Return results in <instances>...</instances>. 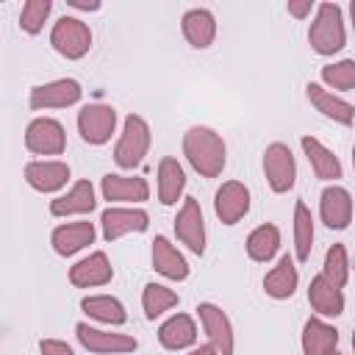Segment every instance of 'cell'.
Segmentation results:
<instances>
[{"label": "cell", "instance_id": "6da1fadb", "mask_svg": "<svg viewBox=\"0 0 355 355\" xmlns=\"http://www.w3.org/2000/svg\"><path fill=\"white\" fill-rule=\"evenodd\" d=\"M183 153L202 178H216L225 166V141L216 130L194 125L183 133Z\"/></svg>", "mask_w": 355, "mask_h": 355}, {"label": "cell", "instance_id": "7a4b0ae2", "mask_svg": "<svg viewBox=\"0 0 355 355\" xmlns=\"http://www.w3.org/2000/svg\"><path fill=\"white\" fill-rule=\"evenodd\" d=\"M308 42L319 55H333L344 47V22H341V8L336 3L319 6L316 19L308 31Z\"/></svg>", "mask_w": 355, "mask_h": 355}, {"label": "cell", "instance_id": "3957f363", "mask_svg": "<svg viewBox=\"0 0 355 355\" xmlns=\"http://www.w3.org/2000/svg\"><path fill=\"white\" fill-rule=\"evenodd\" d=\"M147 150H150V125L139 114H130L125 119V130H122V139L114 150V158L122 169H133L141 164Z\"/></svg>", "mask_w": 355, "mask_h": 355}, {"label": "cell", "instance_id": "277c9868", "mask_svg": "<svg viewBox=\"0 0 355 355\" xmlns=\"http://www.w3.org/2000/svg\"><path fill=\"white\" fill-rule=\"evenodd\" d=\"M50 44L64 58H83L89 53V47H92V33L86 28V22H80L78 17H61L53 25Z\"/></svg>", "mask_w": 355, "mask_h": 355}, {"label": "cell", "instance_id": "5b68a950", "mask_svg": "<svg viewBox=\"0 0 355 355\" xmlns=\"http://www.w3.org/2000/svg\"><path fill=\"white\" fill-rule=\"evenodd\" d=\"M263 172H266V180L272 186V191L283 194L294 186V178H297V164H294V155L291 150L283 144V141H275L266 147L263 153Z\"/></svg>", "mask_w": 355, "mask_h": 355}, {"label": "cell", "instance_id": "8992f818", "mask_svg": "<svg viewBox=\"0 0 355 355\" xmlns=\"http://www.w3.org/2000/svg\"><path fill=\"white\" fill-rule=\"evenodd\" d=\"M114 125H116V111H114L111 105H103V103L83 105L80 114H78L80 139L89 141V144H103V141H108L111 133H114Z\"/></svg>", "mask_w": 355, "mask_h": 355}, {"label": "cell", "instance_id": "52a82bcc", "mask_svg": "<svg viewBox=\"0 0 355 355\" xmlns=\"http://www.w3.org/2000/svg\"><path fill=\"white\" fill-rule=\"evenodd\" d=\"M25 147L36 155H58L67 147L64 128L55 119H47V116L33 119L25 130Z\"/></svg>", "mask_w": 355, "mask_h": 355}, {"label": "cell", "instance_id": "ba28073f", "mask_svg": "<svg viewBox=\"0 0 355 355\" xmlns=\"http://www.w3.org/2000/svg\"><path fill=\"white\" fill-rule=\"evenodd\" d=\"M175 233L194 255H202V250H205V225H202L200 202L194 197L183 200V208L178 211V219H175Z\"/></svg>", "mask_w": 355, "mask_h": 355}, {"label": "cell", "instance_id": "9c48e42d", "mask_svg": "<svg viewBox=\"0 0 355 355\" xmlns=\"http://www.w3.org/2000/svg\"><path fill=\"white\" fill-rule=\"evenodd\" d=\"M80 100V83L72 78H61L44 86L31 89V108L42 111V108H67L72 103Z\"/></svg>", "mask_w": 355, "mask_h": 355}, {"label": "cell", "instance_id": "30bf717a", "mask_svg": "<svg viewBox=\"0 0 355 355\" xmlns=\"http://www.w3.org/2000/svg\"><path fill=\"white\" fill-rule=\"evenodd\" d=\"M214 208H216V216H219L225 225H236V222L250 211V191H247V186L239 183V180L222 183L219 191H216Z\"/></svg>", "mask_w": 355, "mask_h": 355}, {"label": "cell", "instance_id": "8fae6325", "mask_svg": "<svg viewBox=\"0 0 355 355\" xmlns=\"http://www.w3.org/2000/svg\"><path fill=\"white\" fill-rule=\"evenodd\" d=\"M103 236L105 241H114L125 233H141L150 225V216L141 208H108L103 211Z\"/></svg>", "mask_w": 355, "mask_h": 355}, {"label": "cell", "instance_id": "7c38bea8", "mask_svg": "<svg viewBox=\"0 0 355 355\" xmlns=\"http://www.w3.org/2000/svg\"><path fill=\"white\" fill-rule=\"evenodd\" d=\"M78 333V341L92 349V352H130L136 349V338L133 336H125V333H105V330H97V327H89L86 322H80L75 327Z\"/></svg>", "mask_w": 355, "mask_h": 355}, {"label": "cell", "instance_id": "4fadbf2b", "mask_svg": "<svg viewBox=\"0 0 355 355\" xmlns=\"http://www.w3.org/2000/svg\"><path fill=\"white\" fill-rule=\"evenodd\" d=\"M25 180L36 191H58L69 180V166L64 161H31L25 166Z\"/></svg>", "mask_w": 355, "mask_h": 355}, {"label": "cell", "instance_id": "5bb4252c", "mask_svg": "<svg viewBox=\"0 0 355 355\" xmlns=\"http://www.w3.org/2000/svg\"><path fill=\"white\" fill-rule=\"evenodd\" d=\"M197 311H200L202 327H205L211 344L216 347V352H219V355H233V330H230L227 316H225L216 305H211V302H202Z\"/></svg>", "mask_w": 355, "mask_h": 355}, {"label": "cell", "instance_id": "9a60e30c", "mask_svg": "<svg viewBox=\"0 0 355 355\" xmlns=\"http://www.w3.org/2000/svg\"><path fill=\"white\" fill-rule=\"evenodd\" d=\"M114 275L105 252H92L89 258L78 261L72 269H69V283L78 286V288H89V286H103L108 283Z\"/></svg>", "mask_w": 355, "mask_h": 355}, {"label": "cell", "instance_id": "2e32d148", "mask_svg": "<svg viewBox=\"0 0 355 355\" xmlns=\"http://www.w3.org/2000/svg\"><path fill=\"white\" fill-rule=\"evenodd\" d=\"M103 197L111 202H141L150 197V186L144 178L105 175L103 178Z\"/></svg>", "mask_w": 355, "mask_h": 355}, {"label": "cell", "instance_id": "e0dca14e", "mask_svg": "<svg viewBox=\"0 0 355 355\" xmlns=\"http://www.w3.org/2000/svg\"><path fill=\"white\" fill-rule=\"evenodd\" d=\"M352 216V200L349 191L341 186H327L322 191V219L333 230H344Z\"/></svg>", "mask_w": 355, "mask_h": 355}, {"label": "cell", "instance_id": "ac0fdd59", "mask_svg": "<svg viewBox=\"0 0 355 355\" xmlns=\"http://www.w3.org/2000/svg\"><path fill=\"white\" fill-rule=\"evenodd\" d=\"M308 302L316 313L322 316H338L344 311V297H341V288L333 286L324 275H316L308 286Z\"/></svg>", "mask_w": 355, "mask_h": 355}, {"label": "cell", "instance_id": "d6986e66", "mask_svg": "<svg viewBox=\"0 0 355 355\" xmlns=\"http://www.w3.org/2000/svg\"><path fill=\"white\" fill-rule=\"evenodd\" d=\"M183 36L189 39L191 47L202 50L214 42L216 36V19L208 8H191L183 14Z\"/></svg>", "mask_w": 355, "mask_h": 355}, {"label": "cell", "instance_id": "ffe728a7", "mask_svg": "<svg viewBox=\"0 0 355 355\" xmlns=\"http://www.w3.org/2000/svg\"><path fill=\"white\" fill-rule=\"evenodd\" d=\"M94 189L89 180H78L64 197H55L50 202V214L53 216H69V214H89L94 208Z\"/></svg>", "mask_w": 355, "mask_h": 355}, {"label": "cell", "instance_id": "44dd1931", "mask_svg": "<svg viewBox=\"0 0 355 355\" xmlns=\"http://www.w3.org/2000/svg\"><path fill=\"white\" fill-rule=\"evenodd\" d=\"M94 241V225L92 222H69L53 230V247L58 255H72Z\"/></svg>", "mask_w": 355, "mask_h": 355}, {"label": "cell", "instance_id": "7402d4cb", "mask_svg": "<svg viewBox=\"0 0 355 355\" xmlns=\"http://www.w3.org/2000/svg\"><path fill=\"white\" fill-rule=\"evenodd\" d=\"M153 266L164 275V277H172V280H186L189 277V263L186 258L169 244V239L158 236L153 241Z\"/></svg>", "mask_w": 355, "mask_h": 355}, {"label": "cell", "instance_id": "603a6c76", "mask_svg": "<svg viewBox=\"0 0 355 355\" xmlns=\"http://www.w3.org/2000/svg\"><path fill=\"white\" fill-rule=\"evenodd\" d=\"M300 144H302V153L308 155V161H311L316 178H322V180H336V178H341V164H338V158H336L319 139L302 136Z\"/></svg>", "mask_w": 355, "mask_h": 355}, {"label": "cell", "instance_id": "cb8c5ba5", "mask_svg": "<svg viewBox=\"0 0 355 355\" xmlns=\"http://www.w3.org/2000/svg\"><path fill=\"white\" fill-rule=\"evenodd\" d=\"M305 92H308V100L324 114V116H330L333 122H341V125H352V116H355V108L349 105V103H344V100H338V97H333L327 89H322L319 83H308L305 86Z\"/></svg>", "mask_w": 355, "mask_h": 355}, {"label": "cell", "instance_id": "d4e9b609", "mask_svg": "<svg viewBox=\"0 0 355 355\" xmlns=\"http://www.w3.org/2000/svg\"><path fill=\"white\" fill-rule=\"evenodd\" d=\"M194 338H197V327H194L191 316H186V313H175L158 330V341L166 349H183V347L194 344Z\"/></svg>", "mask_w": 355, "mask_h": 355}, {"label": "cell", "instance_id": "484cf974", "mask_svg": "<svg viewBox=\"0 0 355 355\" xmlns=\"http://www.w3.org/2000/svg\"><path fill=\"white\" fill-rule=\"evenodd\" d=\"M338 344V330L319 322V319H308L302 327V352L305 355H324L330 349H336Z\"/></svg>", "mask_w": 355, "mask_h": 355}, {"label": "cell", "instance_id": "4316f807", "mask_svg": "<svg viewBox=\"0 0 355 355\" xmlns=\"http://www.w3.org/2000/svg\"><path fill=\"white\" fill-rule=\"evenodd\" d=\"M183 186H186L183 166H180L175 158H161V164H158V200H161L164 205L178 202Z\"/></svg>", "mask_w": 355, "mask_h": 355}, {"label": "cell", "instance_id": "83f0119b", "mask_svg": "<svg viewBox=\"0 0 355 355\" xmlns=\"http://www.w3.org/2000/svg\"><path fill=\"white\" fill-rule=\"evenodd\" d=\"M263 288L275 300H288L294 294V288H297V266H294V261L288 255H283L280 263L263 277Z\"/></svg>", "mask_w": 355, "mask_h": 355}, {"label": "cell", "instance_id": "f1b7e54d", "mask_svg": "<svg viewBox=\"0 0 355 355\" xmlns=\"http://www.w3.org/2000/svg\"><path fill=\"white\" fill-rule=\"evenodd\" d=\"M280 247V230L275 225H261L247 236V255L252 261H269Z\"/></svg>", "mask_w": 355, "mask_h": 355}, {"label": "cell", "instance_id": "f546056e", "mask_svg": "<svg viewBox=\"0 0 355 355\" xmlns=\"http://www.w3.org/2000/svg\"><path fill=\"white\" fill-rule=\"evenodd\" d=\"M80 308H83L89 316H94V319H100V322H108V324H122V322L128 319L122 302L114 300V297H105V294H103V297H86V300L80 302Z\"/></svg>", "mask_w": 355, "mask_h": 355}, {"label": "cell", "instance_id": "4dcf8cb0", "mask_svg": "<svg viewBox=\"0 0 355 355\" xmlns=\"http://www.w3.org/2000/svg\"><path fill=\"white\" fill-rule=\"evenodd\" d=\"M141 305H144V316L147 319H155L161 316L164 311H169L172 305H178V294L161 283H147L144 286V294H141Z\"/></svg>", "mask_w": 355, "mask_h": 355}, {"label": "cell", "instance_id": "1f68e13d", "mask_svg": "<svg viewBox=\"0 0 355 355\" xmlns=\"http://www.w3.org/2000/svg\"><path fill=\"white\" fill-rule=\"evenodd\" d=\"M294 244H297V258L308 261L311 244H313V219H311V211L305 208V202L294 205Z\"/></svg>", "mask_w": 355, "mask_h": 355}, {"label": "cell", "instance_id": "d6a6232c", "mask_svg": "<svg viewBox=\"0 0 355 355\" xmlns=\"http://www.w3.org/2000/svg\"><path fill=\"white\" fill-rule=\"evenodd\" d=\"M324 277L333 283V286H344L347 277H349V263H347V250L344 244H333L324 255Z\"/></svg>", "mask_w": 355, "mask_h": 355}, {"label": "cell", "instance_id": "836d02e7", "mask_svg": "<svg viewBox=\"0 0 355 355\" xmlns=\"http://www.w3.org/2000/svg\"><path fill=\"white\" fill-rule=\"evenodd\" d=\"M322 80L333 89H355V61L352 58H344L338 64H330V67H322Z\"/></svg>", "mask_w": 355, "mask_h": 355}, {"label": "cell", "instance_id": "e575fe53", "mask_svg": "<svg viewBox=\"0 0 355 355\" xmlns=\"http://www.w3.org/2000/svg\"><path fill=\"white\" fill-rule=\"evenodd\" d=\"M50 8H53L50 0H28L22 6V14H19V28L28 31V33H39L44 19H47V14H50Z\"/></svg>", "mask_w": 355, "mask_h": 355}, {"label": "cell", "instance_id": "d590c367", "mask_svg": "<svg viewBox=\"0 0 355 355\" xmlns=\"http://www.w3.org/2000/svg\"><path fill=\"white\" fill-rule=\"evenodd\" d=\"M39 349H42V355H75L69 344H64V341H55V338H42Z\"/></svg>", "mask_w": 355, "mask_h": 355}, {"label": "cell", "instance_id": "8d00e7d4", "mask_svg": "<svg viewBox=\"0 0 355 355\" xmlns=\"http://www.w3.org/2000/svg\"><path fill=\"white\" fill-rule=\"evenodd\" d=\"M311 0H302V3H288V14H294V17H305V14H311Z\"/></svg>", "mask_w": 355, "mask_h": 355}, {"label": "cell", "instance_id": "74e56055", "mask_svg": "<svg viewBox=\"0 0 355 355\" xmlns=\"http://www.w3.org/2000/svg\"><path fill=\"white\" fill-rule=\"evenodd\" d=\"M69 6L72 8H83V11H97L100 8V3H78V0H69Z\"/></svg>", "mask_w": 355, "mask_h": 355}, {"label": "cell", "instance_id": "f35d334b", "mask_svg": "<svg viewBox=\"0 0 355 355\" xmlns=\"http://www.w3.org/2000/svg\"><path fill=\"white\" fill-rule=\"evenodd\" d=\"M191 355H219V352H216V347H214V344H205V347H197Z\"/></svg>", "mask_w": 355, "mask_h": 355}, {"label": "cell", "instance_id": "ab89813d", "mask_svg": "<svg viewBox=\"0 0 355 355\" xmlns=\"http://www.w3.org/2000/svg\"><path fill=\"white\" fill-rule=\"evenodd\" d=\"M349 11H352V25H355V0H352V6H349Z\"/></svg>", "mask_w": 355, "mask_h": 355}, {"label": "cell", "instance_id": "60d3db41", "mask_svg": "<svg viewBox=\"0 0 355 355\" xmlns=\"http://www.w3.org/2000/svg\"><path fill=\"white\" fill-rule=\"evenodd\" d=\"M324 355H341V352H336V349H330V352H324Z\"/></svg>", "mask_w": 355, "mask_h": 355}, {"label": "cell", "instance_id": "b9f144b4", "mask_svg": "<svg viewBox=\"0 0 355 355\" xmlns=\"http://www.w3.org/2000/svg\"><path fill=\"white\" fill-rule=\"evenodd\" d=\"M352 166H355V147H352Z\"/></svg>", "mask_w": 355, "mask_h": 355}, {"label": "cell", "instance_id": "7bdbcfd3", "mask_svg": "<svg viewBox=\"0 0 355 355\" xmlns=\"http://www.w3.org/2000/svg\"><path fill=\"white\" fill-rule=\"evenodd\" d=\"M352 349H355V333H352Z\"/></svg>", "mask_w": 355, "mask_h": 355}]
</instances>
